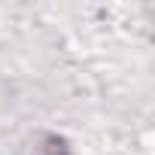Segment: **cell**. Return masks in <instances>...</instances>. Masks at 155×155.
Wrapping results in <instances>:
<instances>
[{
    "mask_svg": "<svg viewBox=\"0 0 155 155\" xmlns=\"http://www.w3.org/2000/svg\"><path fill=\"white\" fill-rule=\"evenodd\" d=\"M43 155H67V143L61 137H49L43 146Z\"/></svg>",
    "mask_w": 155,
    "mask_h": 155,
    "instance_id": "1",
    "label": "cell"
}]
</instances>
